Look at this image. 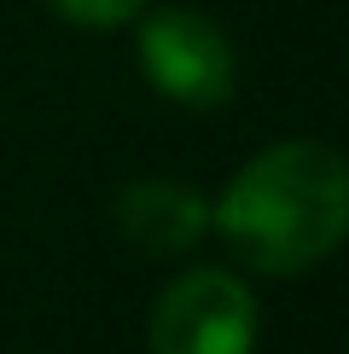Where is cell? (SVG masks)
I'll return each mask as SVG.
<instances>
[{"label": "cell", "mask_w": 349, "mask_h": 354, "mask_svg": "<svg viewBox=\"0 0 349 354\" xmlns=\"http://www.w3.org/2000/svg\"><path fill=\"white\" fill-rule=\"evenodd\" d=\"M215 227L256 273H303L326 261L349 227L343 157L314 140L251 157L215 203Z\"/></svg>", "instance_id": "cell-1"}, {"label": "cell", "mask_w": 349, "mask_h": 354, "mask_svg": "<svg viewBox=\"0 0 349 354\" xmlns=\"http://www.w3.org/2000/svg\"><path fill=\"white\" fill-rule=\"evenodd\" d=\"M145 343H152V354H251L256 302L233 273H215V268L181 273L152 302Z\"/></svg>", "instance_id": "cell-2"}, {"label": "cell", "mask_w": 349, "mask_h": 354, "mask_svg": "<svg viewBox=\"0 0 349 354\" xmlns=\"http://www.w3.org/2000/svg\"><path fill=\"white\" fill-rule=\"evenodd\" d=\"M140 70L174 105H222L233 93V47L227 35L198 12L163 6L140 24Z\"/></svg>", "instance_id": "cell-3"}, {"label": "cell", "mask_w": 349, "mask_h": 354, "mask_svg": "<svg viewBox=\"0 0 349 354\" xmlns=\"http://www.w3.org/2000/svg\"><path fill=\"white\" fill-rule=\"evenodd\" d=\"M116 227L140 256H186L210 227V203L181 180H140L116 198Z\"/></svg>", "instance_id": "cell-4"}, {"label": "cell", "mask_w": 349, "mask_h": 354, "mask_svg": "<svg viewBox=\"0 0 349 354\" xmlns=\"http://www.w3.org/2000/svg\"><path fill=\"white\" fill-rule=\"evenodd\" d=\"M53 6L82 29H111V24H128L145 0H53Z\"/></svg>", "instance_id": "cell-5"}]
</instances>
